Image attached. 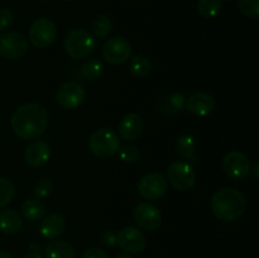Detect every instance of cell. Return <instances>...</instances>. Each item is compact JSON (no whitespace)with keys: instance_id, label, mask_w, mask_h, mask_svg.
Here are the masks:
<instances>
[{"instance_id":"obj_13","label":"cell","mask_w":259,"mask_h":258,"mask_svg":"<svg viewBox=\"0 0 259 258\" xmlns=\"http://www.w3.org/2000/svg\"><path fill=\"white\" fill-rule=\"evenodd\" d=\"M116 243L129 254H139L147 245L146 235L136 227H125L116 234Z\"/></svg>"},{"instance_id":"obj_1","label":"cell","mask_w":259,"mask_h":258,"mask_svg":"<svg viewBox=\"0 0 259 258\" xmlns=\"http://www.w3.org/2000/svg\"><path fill=\"white\" fill-rule=\"evenodd\" d=\"M47 109L37 103H27L20 105L10 118L13 132L25 141L37 139L47 129Z\"/></svg>"},{"instance_id":"obj_30","label":"cell","mask_w":259,"mask_h":258,"mask_svg":"<svg viewBox=\"0 0 259 258\" xmlns=\"http://www.w3.org/2000/svg\"><path fill=\"white\" fill-rule=\"evenodd\" d=\"M185 104H186V98L182 94L175 93L168 96L167 108H168V111H171V113H179V111H181L185 108Z\"/></svg>"},{"instance_id":"obj_9","label":"cell","mask_w":259,"mask_h":258,"mask_svg":"<svg viewBox=\"0 0 259 258\" xmlns=\"http://www.w3.org/2000/svg\"><path fill=\"white\" fill-rule=\"evenodd\" d=\"M132 51L131 43L125 38L114 37L104 43L101 55L111 65H123L132 57Z\"/></svg>"},{"instance_id":"obj_28","label":"cell","mask_w":259,"mask_h":258,"mask_svg":"<svg viewBox=\"0 0 259 258\" xmlns=\"http://www.w3.org/2000/svg\"><path fill=\"white\" fill-rule=\"evenodd\" d=\"M53 190V184L51 180L48 179H40L37 184L34 185V189H33V194H34L35 199L43 200L46 197H48L51 195Z\"/></svg>"},{"instance_id":"obj_39","label":"cell","mask_w":259,"mask_h":258,"mask_svg":"<svg viewBox=\"0 0 259 258\" xmlns=\"http://www.w3.org/2000/svg\"><path fill=\"white\" fill-rule=\"evenodd\" d=\"M37 2H46V0H37Z\"/></svg>"},{"instance_id":"obj_29","label":"cell","mask_w":259,"mask_h":258,"mask_svg":"<svg viewBox=\"0 0 259 258\" xmlns=\"http://www.w3.org/2000/svg\"><path fill=\"white\" fill-rule=\"evenodd\" d=\"M119 158L125 163H133V162L138 161L139 158V151L136 146L132 144H126V146L120 147L118 151Z\"/></svg>"},{"instance_id":"obj_15","label":"cell","mask_w":259,"mask_h":258,"mask_svg":"<svg viewBox=\"0 0 259 258\" xmlns=\"http://www.w3.org/2000/svg\"><path fill=\"white\" fill-rule=\"evenodd\" d=\"M51 156L50 144L45 141H33L24 152L25 163L33 168L45 166Z\"/></svg>"},{"instance_id":"obj_33","label":"cell","mask_w":259,"mask_h":258,"mask_svg":"<svg viewBox=\"0 0 259 258\" xmlns=\"http://www.w3.org/2000/svg\"><path fill=\"white\" fill-rule=\"evenodd\" d=\"M101 242L108 247H114L116 244V234L111 230H105L101 235Z\"/></svg>"},{"instance_id":"obj_12","label":"cell","mask_w":259,"mask_h":258,"mask_svg":"<svg viewBox=\"0 0 259 258\" xmlns=\"http://www.w3.org/2000/svg\"><path fill=\"white\" fill-rule=\"evenodd\" d=\"M133 219L139 228L148 232L158 229L162 224V214L156 205L139 202L133 209Z\"/></svg>"},{"instance_id":"obj_2","label":"cell","mask_w":259,"mask_h":258,"mask_svg":"<svg viewBox=\"0 0 259 258\" xmlns=\"http://www.w3.org/2000/svg\"><path fill=\"white\" fill-rule=\"evenodd\" d=\"M211 211L222 222L239 219L248 207L247 197L242 191L232 187L218 190L211 199Z\"/></svg>"},{"instance_id":"obj_21","label":"cell","mask_w":259,"mask_h":258,"mask_svg":"<svg viewBox=\"0 0 259 258\" xmlns=\"http://www.w3.org/2000/svg\"><path fill=\"white\" fill-rule=\"evenodd\" d=\"M128 68L134 77L143 78L146 77V76H148V73L151 72L152 63L146 56L137 55L134 56V57L129 58Z\"/></svg>"},{"instance_id":"obj_23","label":"cell","mask_w":259,"mask_h":258,"mask_svg":"<svg viewBox=\"0 0 259 258\" xmlns=\"http://www.w3.org/2000/svg\"><path fill=\"white\" fill-rule=\"evenodd\" d=\"M81 71H82V75L86 80L96 81L103 76L104 65L98 58H90V60L85 61V63L81 67Z\"/></svg>"},{"instance_id":"obj_4","label":"cell","mask_w":259,"mask_h":258,"mask_svg":"<svg viewBox=\"0 0 259 258\" xmlns=\"http://www.w3.org/2000/svg\"><path fill=\"white\" fill-rule=\"evenodd\" d=\"M89 148L94 156L99 158H109L118 153L120 148V139L113 129L100 128L91 134L89 139Z\"/></svg>"},{"instance_id":"obj_25","label":"cell","mask_w":259,"mask_h":258,"mask_svg":"<svg viewBox=\"0 0 259 258\" xmlns=\"http://www.w3.org/2000/svg\"><path fill=\"white\" fill-rule=\"evenodd\" d=\"M222 10L220 0H199L197 3V12L205 19H211L217 17Z\"/></svg>"},{"instance_id":"obj_40","label":"cell","mask_w":259,"mask_h":258,"mask_svg":"<svg viewBox=\"0 0 259 258\" xmlns=\"http://www.w3.org/2000/svg\"><path fill=\"white\" fill-rule=\"evenodd\" d=\"M223 2H229V0H223Z\"/></svg>"},{"instance_id":"obj_41","label":"cell","mask_w":259,"mask_h":258,"mask_svg":"<svg viewBox=\"0 0 259 258\" xmlns=\"http://www.w3.org/2000/svg\"><path fill=\"white\" fill-rule=\"evenodd\" d=\"M139 2H144V0H139Z\"/></svg>"},{"instance_id":"obj_19","label":"cell","mask_w":259,"mask_h":258,"mask_svg":"<svg viewBox=\"0 0 259 258\" xmlns=\"http://www.w3.org/2000/svg\"><path fill=\"white\" fill-rule=\"evenodd\" d=\"M22 218L15 210L5 209L0 211V230L7 234H15L22 228Z\"/></svg>"},{"instance_id":"obj_8","label":"cell","mask_w":259,"mask_h":258,"mask_svg":"<svg viewBox=\"0 0 259 258\" xmlns=\"http://www.w3.org/2000/svg\"><path fill=\"white\" fill-rule=\"evenodd\" d=\"M57 37V27L48 18H39L29 28V40L34 47L47 48Z\"/></svg>"},{"instance_id":"obj_16","label":"cell","mask_w":259,"mask_h":258,"mask_svg":"<svg viewBox=\"0 0 259 258\" xmlns=\"http://www.w3.org/2000/svg\"><path fill=\"white\" fill-rule=\"evenodd\" d=\"M119 136L125 141H136L143 132V121L136 113H129L119 123Z\"/></svg>"},{"instance_id":"obj_37","label":"cell","mask_w":259,"mask_h":258,"mask_svg":"<svg viewBox=\"0 0 259 258\" xmlns=\"http://www.w3.org/2000/svg\"><path fill=\"white\" fill-rule=\"evenodd\" d=\"M114 258H133V257H132L129 253H119V254H116Z\"/></svg>"},{"instance_id":"obj_35","label":"cell","mask_w":259,"mask_h":258,"mask_svg":"<svg viewBox=\"0 0 259 258\" xmlns=\"http://www.w3.org/2000/svg\"><path fill=\"white\" fill-rule=\"evenodd\" d=\"M0 258H13L12 254L7 250H0Z\"/></svg>"},{"instance_id":"obj_3","label":"cell","mask_w":259,"mask_h":258,"mask_svg":"<svg viewBox=\"0 0 259 258\" xmlns=\"http://www.w3.org/2000/svg\"><path fill=\"white\" fill-rule=\"evenodd\" d=\"M96 47V39L90 32L85 29H72L66 34L63 48L71 58L81 60L86 58Z\"/></svg>"},{"instance_id":"obj_27","label":"cell","mask_w":259,"mask_h":258,"mask_svg":"<svg viewBox=\"0 0 259 258\" xmlns=\"http://www.w3.org/2000/svg\"><path fill=\"white\" fill-rule=\"evenodd\" d=\"M238 8L244 17L250 19H257L259 17V0H239Z\"/></svg>"},{"instance_id":"obj_31","label":"cell","mask_w":259,"mask_h":258,"mask_svg":"<svg viewBox=\"0 0 259 258\" xmlns=\"http://www.w3.org/2000/svg\"><path fill=\"white\" fill-rule=\"evenodd\" d=\"M13 13L9 8H0V32H4L12 25Z\"/></svg>"},{"instance_id":"obj_6","label":"cell","mask_w":259,"mask_h":258,"mask_svg":"<svg viewBox=\"0 0 259 258\" xmlns=\"http://www.w3.org/2000/svg\"><path fill=\"white\" fill-rule=\"evenodd\" d=\"M223 171L233 181H242L245 180L250 174L249 158L239 151L228 152L222 162Z\"/></svg>"},{"instance_id":"obj_24","label":"cell","mask_w":259,"mask_h":258,"mask_svg":"<svg viewBox=\"0 0 259 258\" xmlns=\"http://www.w3.org/2000/svg\"><path fill=\"white\" fill-rule=\"evenodd\" d=\"M91 28H93V33L95 34V37L105 38L110 34L111 29H113V22L108 15L100 14L93 20Z\"/></svg>"},{"instance_id":"obj_36","label":"cell","mask_w":259,"mask_h":258,"mask_svg":"<svg viewBox=\"0 0 259 258\" xmlns=\"http://www.w3.org/2000/svg\"><path fill=\"white\" fill-rule=\"evenodd\" d=\"M258 163H255L254 166L253 167H250V172H253V174H254V177L255 179H258Z\"/></svg>"},{"instance_id":"obj_11","label":"cell","mask_w":259,"mask_h":258,"mask_svg":"<svg viewBox=\"0 0 259 258\" xmlns=\"http://www.w3.org/2000/svg\"><path fill=\"white\" fill-rule=\"evenodd\" d=\"M28 52V40L19 32H7L0 34V56L8 60H17Z\"/></svg>"},{"instance_id":"obj_38","label":"cell","mask_w":259,"mask_h":258,"mask_svg":"<svg viewBox=\"0 0 259 258\" xmlns=\"http://www.w3.org/2000/svg\"><path fill=\"white\" fill-rule=\"evenodd\" d=\"M61 2H65V3H68V2H72V0H61Z\"/></svg>"},{"instance_id":"obj_5","label":"cell","mask_w":259,"mask_h":258,"mask_svg":"<svg viewBox=\"0 0 259 258\" xmlns=\"http://www.w3.org/2000/svg\"><path fill=\"white\" fill-rule=\"evenodd\" d=\"M167 179L177 191H189L195 186L196 174L190 163L184 161H175L167 168Z\"/></svg>"},{"instance_id":"obj_7","label":"cell","mask_w":259,"mask_h":258,"mask_svg":"<svg viewBox=\"0 0 259 258\" xmlns=\"http://www.w3.org/2000/svg\"><path fill=\"white\" fill-rule=\"evenodd\" d=\"M168 190V181L159 172H152L141 179L138 184V194L148 201H156L163 197Z\"/></svg>"},{"instance_id":"obj_20","label":"cell","mask_w":259,"mask_h":258,"mask_svg":"<svg viewBox=\"0 0 259 258\" xmlns=\"http://www.w3.org/2000/svg\"><path fill=\"white\" fill-rule=\"evenodd\" d=\"M22 214L23 217L30 222L40 220L46 215V206L40 200L38 199H28L22 204Z\"/></svg>"},{"instance_id":"obj_22","label":"cell","mask_w":259,"mask_h":258,"mask_svg":"<svg viewBox=\"0 0 259 258\" xmlns=\"http://www.w3.org/2000/svg\"><path fill=\"white\" fill-rule=\"evenodd\" d=\"M197 143L195 138L189 134H184V136L179 137L176 141V152L181 158L185 159H192L194 154L196 152Z\"/></svg>"},{"instance_id":"obj_34","label":"cell","mask_w":259,"mask_h":258,"mask_svg":"<svg viewBox=\"0 0 259 258\" xmlns=\"http://www.w3.org/2000/svg\"><path fill=\"white\" fill-rule=\"evenodd\" d=\"M24 258H43L39 253L37 252H32V253H28L27 255H24Z\"/></svg>"},{"instance_id":"obj_14","label":"cell","mask_w":259,"mask_h":258,"mask_svg":"<svg viewBox=\"0 0 259 258\" xmlns=\"http://www.w3.org/2000/svg\"><path fill=\"white\" fill-rule=\"evenodd\" d=\"M185 106L194 115L206 116L214 111L215 106H217V101H215L214 96L210 95L209 93L197 91V93L190 95L189 99H186Z\"/></svg>"},{"instance_id":"obj_18","label":"cell","mask_w":259,"mask_h":258,"mask_svg":"<svg viewBox=\"0 0 259 258\" xmlns=\"http://www.w3.org/2000/svg\"><path fill=\"white\" fill-rule=\"evenodd\" d=\"M46 258H75L76 252L72 244L66 240H52L45 249Z\"/></svg>"},{"instance_id":"obj_10","label":"cell","mask_w":259,"mask_h":258,"mask_svg":"<svg viewBox=\"0 0 259 258\" xmlns=\"http://www.w3.org/2000/svg\"><path fill=\"white\" fill-rule=\"evenodd\" d=\"M86 99V90L81 83L70 81L60 88L56 91V100L62 106L63 109L67 110H73L77 109L78 106L82 105Z\"/></svg>"},{"instance_id":"obj_17","label":"cell","mask_w":259,"mask_h":258,"mask_svg":"<svg viewBox=\"0 0 259 258\" xmlns=\"http://www.w3.org/2000/svg\"><path fill=\"white\" fill-rule=\"evenodd\" d=\"M66 229V220L60 214H50L43 218L39 225L40 234L48 239H55L60 237Z\"/></svg>"},{"instance_id":"obj_26","label":"cell","mask_w":259,"mask_h":258,"mask_svg":"<svg viewBox=\"0 0 259 258\" xmlns=\"http://www.w3.org/2000/svg\"><path fill=\"white\" fill-rule=\"evenodd\" d=\"M15 195V186L12 180L0 176V209L10 204Z\"/></svg>"},{"instance_id":"obj_32","label":"cell","mask_w":259,"mask_h":258,"mask_svg":"<svg viewBox=\"0 0 259 258\" xmlns=\"http://www.w3.org/2000/svg\"><path fill=\"white\" fill-rule=\"evenodd\" d=\"M81 258H110L108 253L101 248H89L85 250Z\"/></svg>"}]
</instances>
